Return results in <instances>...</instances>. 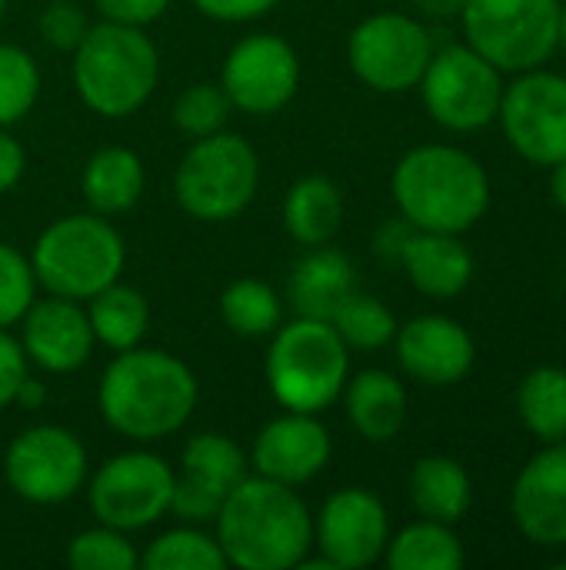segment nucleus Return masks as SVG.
<instances>
[{
	"label": "nucleus",
	"instance_id": "obj_1",
	"mask_svg": "<svg viewBox=\"0 0 566 570\" xmlns=\"http://www.w3.org/2000/svg\"><path fill=\"white\" fill-rule=\"evenodd\" d=\"M193 371L153 347L120 351L97 387V407L110 431L130 441H160L177 434L197 407Z\"/></svg>",
	"mask_w": 566,
	"mask_h": 570
},
{
	"label": "nucleus",
	"instance_id": "obj_11",
	"mask_svg": "<svg viewBox=\"0 0 566 570\" xmlns=\"http://www.w3.org/2000/svg\"><path fill=\"white\" fill-rule=\"evenodd\" d=\"M177 474L150 451H123L97 468L90 478V511L100 524L117 531H143L170 511Z\"/></svg>",
	"mask_w": 566,
	"mask_h": 570
},
{
	"label": "nucleus",
	"instance_id": "obj_14",
	"mask_svg": "<svg viewBox=\"0 0 566 570\" xmlns=\"http://www.w3.org/2000/svg\"><path fill=\"white\" fill-rule=\"evenodd\" d=\"M220 87L234 110L250 117H270L284 110L300 87L297 50L277 33H250L224 60Z\"/></svg>",
	"mask_w": 566,
	"mask_h": 570
},
{
	"label": "nucleus",
	"instance_id": "obj_47",
	"mask_svg": "<svg viewBox=\"0 0 566 570\" xmlns=\"http://www.w3.org/2000/svg\"><path fill=\"white\" fill-rule=\"evenodd\" d=\"M557 40H560V47L566 50V3H560V27H557Z\"/></svg>",
	"mask_w": 566,
	"mask_h": 570
},
{
	"label": "nucleus",
	"instance_id": "obj_36",
	"mask_svg": "<svg viewBox=\"0 0 566 570\" xmlns=\"http://www.w3.org/2000/svg\"><path fill=\"white\" fill-rule=\"evenodd\" d=\"M37 277L30 267V257H23L17 247L0 244V327L20 324L27 307L37 301Z\"/></svg>",
	"mask_w": 566,
	"mask_h": 570
},
{
	"label": "nucleus",
	"instance_id": "obj_44",
	"mask_svg": "<svg viewBox=\"0 0 566 570\" xmlns=\"http://www.w3.org/2000/svg\"><path fill=\"white\" fill-rule=\"evenodd\" d=\"M43 401H47V387L27 374V377L20 381L17 394H13V404H20V407H27V411H37V407H43Z\"/></svg>",
	"mask_w": 566,
	"mask_h": 570
},
{
	"label": "nucleus",
	"instance_id": "obj_25",
	"mask_svg": "<svg viewBox=\"0 0 566 570\" xmlns=\"http://www.w3.org/2000/svg\"><path fill=\"white\" fill-rule=\"evenodd\" d=\"M80 187L93 214H123L143 194V160L130 147H103L87 160Z\"/></svg>",
	"mask_w": 566,
	"mask_h": 570
},
{
	"label": "nucleus",
	"instance_id": "obj_33",
	"mask_svg": "<svg viewBox=\"0 0 566 570\" xmlns=\"http://www.w3.org/2000/svg\"><path fill=\"white\" fill-rule=\"evenodd\" d=\"M40 97V70L23 47L0 43V127L23 120Z\"/></svg>",
	"mask_w": 566,
	"mask_h": 570
},
{
	"label": "nucleus",
	"instance_id": "obj_27",
	"mask_svg": "<svg viewBox=\"0 0 566 570\" xmlns=\"http://www.w3.org/2000/svg\"><path fill=\"white\" fill-rule=\"evenodd\" d=\"M384 558L394 570H460L464 544L454 534V524L420 518L387 541Z\"/></svg>",
	"mask_w": 566,
	"mask_h": 570
},
{
	"label": "nucleus",
	"instance_id": "obj_17",
	"mask_svg": "<svg viewBox=\"0 0 566 570\" xmlns=\"http://www.w3.org/2000/svg\"><path fill=\"white\" fill-rule=\"evenodd\" d=\"M514 528L544 548H566V441L544 444L510 488Z\"/></svg>",
	"mask_w": 566,
	"mask_h": 570
},
{
	"label": "nucleus",
	"instance_id": "obj_18",
	"mask_svg": "<svg viewBox=\"0 0 566 570\" xmlns=\"http://www.w3.org/2000/svg\"><path fill=\"white\" fill-rule=\"evenodd\" d=\"M330 451V434L317 421V414L287 411L284 417H274L260 428V434L254 438L250 464L267 481L300 488L327 468Z\"/></svg>",
	"mask_w": 566,
	"mask_h": 570
},
{
	"label": "nucleus",
	"instance_id": "obj_4",
	"mask_svg": "<svg viewBox=\"0 0 566 570\" xmlns=\"http://www.w3.org/2000/svg\"><path fill=\"white\" fill-rule=\"evenodd\" d=\"M160 80V53L143 27L103 20L73 50V87L100 117H130Z\"/></svg>",
	"mask_w": 566,
	"mask_h": 570
},
{
	"label": "nucleus",
	"instance_id": "obj_22",
	"mask_svg": "<svg viewBox=\"0 0 566 570\" xmlns=\"http://www.w3.org/2000/svg\"><path fill=\"white\" fill-rule=\"evenodd\" d=\"M344 407H347V421L354 424V431L370 444L394 441L407 424V391L400 377L380 367L347 377Z\"/></svg>",
	"mask_w": 566,
	"mask_h": 570
},
{
	"label": "nucleus",
	"instance_id": "obj_6",
	"mask_svg": "<svg viewBox=\"0 0 566 570\" xmlns=\"http://www.w3.org/2000/svg\"><path fill=\"white\" fill-rule=\"evenodd\" d=\"M127 264L123 237L103 220V214H70L40 230L30 267L40 287L67 301H90L113 281Z\"/></svg>",
	"mask_w": 566,
	"mask_h": 570
},
{
	"label": "nucleus",
	"instance_id": "obj_24",
	"mask_svg": "<svg viewBox=\"0 0 566 570\" xmlns=\"http://www.w3.org/2000/svg\"><path fill=\"white\" fill-rule=\"evenodd\" d=\"M340 224H344V194L330 177L310 174V177H300L287 190L284 227L297 244L304 247L330 244Z\"/></svg>",
	"mask_w": 566,
	"mask_h": 570
},
{
	"label": "nucleus",
	"instance_id": "obj_40",
	"mask_svg": "<svg viewBox=\"0 0 566 570\" xmlns=\"http://www.w3.org/2000/svg\"><path fill=\"white\" fill-rule=\"evenodd\" d=\"M23 377H27V354H23L20 341H13L0 327V411L13 404V394Z\"/></svg>",
	"mask_w": 566,
	"mask_h": 570
},
{
	"label": "nucleus",
	"instance_id": "obj_39",
	"mask_svg": "<svg viewBox=\"0 0 566 570\" xmlns=\"http://www.w3.org/2000/svg\"><path fill=\"white\" fill-rule=\"evenodd\" d=\"M103 20L127 23V27H147L160 20L170 7V0H93Z\"/></svg>",
	"mask_w": 566,
	"mask_h": 570
},
{
	"label": "nucleus",
	"instance_id": "obj_20",
	"mask_svg": "<svg viewBox=\"0 0 566 570\" xmlns=\"http://www.w3.org/2000/svg\"><path fill=\"white\" fill-rule=\"evenodd\" d=\"M400 267L407 281L434 301L460 297L474 281V257L460 234L414 230L400 254Z\"/></svg>",
	"mask_w": 566,
	"mask_h": 570
},
{
	"label": "nucleus",
	"instance_id": "obj_30",
	"mask_svg": "<svg viewBox=\"0 0 566 570\" xmlns=\"http://www.w3.org/2000/svg\"><path fill=\"white\" fill-rule=\"evenodd\" d=\"M280 297L257 277H240L220 294V317L237 337H267L280 327Z\"/></svg>",
	"mask_w": 566,
	"mask_h": 570
},
{
	"label": "nucleus",
	"instance_id": "obj_15",
	"mask_svg": "<svg viewBox=\"0 0 566 570\" xmlns=\"http://www.w3.org/2000/svg\"><path fill=\"white\" fill-rule=\"evenodd\" d=\"M314 541L320 558H327L334 570L377 564L390 541V518L384 501L367 488L334 491L314 521Z\"/></svg>",
	"mask_w": 566,
	"mask_h": 570
},
{
	"label": "nucleus",
	"instance_id": "obj_2",
	"mask_svg": "<svg viewBox=\"0 0 566 570\" xmlns=\"http://www.w3.org/2000/svg\"><path fill=\"white\" fill-rule=\"evenodd\" d=\"M217 544L230 568L290 570L314 544V518L294 488L247 474L220 504Z\"/></svg>",
	"mask_w": 566,
	"mask_h": 570
},
{
	"label": "nucleus",
	"instance_id": "obj_13",
	"mask_svg": "<svg viewBox=\"0 0 566 570\" xmlns=\"http://www.w3.org/2000/svg\"><path fill=\"white\" fill-rule=\"evenodd\" d=\"M500 130L514 154L537 167H554L566 157V77L534 67L504 87Z\"/></svg>",
	"mask_w": 566,
	"mask_h": 570
},
{
	"label": "nucleus",
	"instance_id": "obj_5",
	"mask_svg": "<svg viewBox=\"0 0 566 570\" xmlns=\"http://www.w3.org/2000/svg\"><path fill=\"white\" fill-rule=\"evenodd\" d=\"M350 377V347L330 321L297 317L274 331L267 351V384L284 411H327Z\"/></svg>",
	"mask_w": 566,
	"mask_h": 570
},
{
	"label": "nucleus",
	"instance_id": "obj_43",
	"mask_svg": "<svg viewBox=\"0 0 566 570\" xmlns=\"http://www.w3.org/2000/svg\"><path fill=\"white\" fill-rule=\"evenodd\" d=\"M23 147L17 144L13 134H7V127H0V194L13 190L23 177Z\"/></svg>",
	"mask_w": 566,
	"mask_h": 570
},
{
	"label": "nucleus",
	"instance_id": "obj_26",
	"mask_svg": "<svg viewBox=\"0 0 566 570\" xmlns=\"http://www.w3.org/2000/svg\"><path fill=\"white\" fill-rule=\"evenodd\" d=\"M87 321L93 331V341L110 351H130L143 341L150 327V304L140 291L113 281L100 294L87 301Z\"/></svg>",
	"mask_w": 566,
	"mask_h": 570
},
{
	"label": "nucleus",
	"instance_id": "obj_16",
	"mask_svg": "<svg viewBox=\"0 0 566 570\" xmlns=\"http://www.w3.org/2000/svg\"><path fill=\"white\" fill-rule=\"evenodd\" d=\"M397 364L407 377L427 387L460 384L477 361V344L470 331L447 314H420L397 327L394 337Z\"/></svg>",
	"mask_w": 566,
	"mask_h": 570
},
{
	"label": "nucleus",
	"instance_id": "obj_28",
	"mask_svg": "<svg viewBox=\"0 0 566 570\" xmlns=\"http://www.w3.org/2000/svg\"><path fill=\"white\" fill-rule=\"evenodd\" d=\"M517 414L540 444L566 441L564 367H534L517 387Z\"/></svg>",
	"mask_w": 566,
	"mask_h": 570
},
{
	"label": "nucleus",
	"instance_id": "obj_46",
	"mask_svg": "<svg viewBox=\"0 0 566 570\" xmlns=\"http://www.w3.org/2000/svg\"><path fill=\"white\" fill-rule=\"evenodd\" d=\"M550 197H554V204L566 214V157L550 167Z\"/></svg>",
	"mask_w": 566,
	"mask_h": 570
},
{
	"label": "nucleus",
	"instance_id": "obj_12",
	"mask_svg": "<svg viewBox=\"0 0 566 570\" xmlns=\"http://www.w3.org/2000/svg\"><path fill=\"white\" fill-rule=\"evenodd\" d=\"M3 474L20 501L50 508L77 498L87 481V448L80 438L57 424H37L20 431L7 454Z\"/></svg>",
	"mask_w": 566,
	"mask_h": 570
},
{
	"label": "nucleus",
	"instance_id": "obj_21",
	"mask_svg": "<svg viewBox=\"0 0 566 570\" xmlns=\"http://www.w3.org/2000/svg\"><path fill=\"white\" fill-rule=\"evenodd\" d=\"M354 291H357V271L350 257L327 244L304 254L287 277V304L297 311V317L330 321Z\"/></svg>",
	"mask_w": 566,
	"mask_h": 570
},
{
	"label": "nucleus",
	"instance_id": "obj_3",
	"mask_svg": "<svg viewBox=\"0 0 566 570\" xmlns=\"http://www.w3.org/2000/svg\"><path fill=\"white\" fill-rule=\"evenodd\" d=\"M390 194L400 217L417 230L467 234L490 210V177L484 164L450 144L407 150L394 167Z\"/></svg>",
	"mask_w": 566,
	"mask_h": 570
},
{
	"label": "nucleus",
	"instance_id": "obj_9",
	"mask_svg": "<svg viewBox=\"0 0 566 570\" xmlns=\"http://www.w3.org/2000/svg\"><path fill=\"white\" fill-rule=\"evenodd\" d=\"M420 97L427 114L454 134H477L497 120L504 97V73L467 43H447L434 50L424 77Z\"/></svg>",
	"mask_w": 566,
	"mask_h": 570
},
{
	"label": "nucleus",
	"instance_id": "obj_32",
	"mask_svg": "<svg viewBox=\"0 0 566 570\" xmlns=\"http://www.w3.org/2000/svg\"><path fill=\"white\" fill-rule=\"evenodd\" d=\"M140 564L147 570H224L227 558H224L217 538L187 524V528H173V531L160 534L147 548Z\"/></svg>",
	"mask_w": 566,
	"mask_h": 570
},
{
	"label": "nucleus",
	"instance_id": "obj_29",
	"mask_svg": "<svg viewBox=\"0 0 566 570\" xmlns=\"http://www.w3.org/2000/svg\"><path fill=\"white\" fill-rule=\"evenodd\" d=\"M180 464H183V478H190V481L203 484L207 491L227 498L247 478L250 458L227 434H197L187 441Z\"/></svg>",
	"mask_w": 566,
	"mask_h": 570
},
{
	"label": "nucleus",
	"instance_id": "obj_34",
	"mask_svg": "<svg viewBox=\"0 0 566 570\" xmlns=\"http://www.w3.org/2000/svg\"><path fill=\"white\" fill-rule=\"evenodd\" d=\"M230 114H234V104H230V97L224 94L220 83H190L173 100V124L190 140L227 130Z\"/></svg>",
	"mask_w": 566,
	"mask_h": 570
},
{
	"label": "nucleus",
	"instance_id": "obj_10",
	"mask_svg": "<svg viewBox=\"0 0 566 570\" xmlns=\"http://www.w3.org/2000/svg\"><path fill=\"white\" fill-rule=\"evenodd\" d=\"M434 57L430 30L397 10L370 13L364 17L350 40H347V60L360 83H367L377 94H404L414 90Z\"/></svg>",
	"mask_w": 566,
	"mask_h": 570
},
{
	"label": "nucleus",
	"instance_id": "obj_19",
	"mask_svg": "<svg viewBox=\"0 0 566 570\" xmlns=\"http://www.w3.org/2000/svg\"><path fill=\"white\" fill-rule=\"evenodd\" d=\"M93 344L97 341L80 301L50 294L33 301L20 317V347L27 361L47 374H73L87 364Z\"/></svg>",
	"mask_w": 566,
	"mask_h": 570
},
{
	"label": "nucleus",
	"instance_id": "obj_7",
	"mask_svg": "<svg viewBox=\"0 0 566 570\" xmlns=\"http://www.w3.org/2000/svg\"><path fill=\"white\" fill-rule=\"evenodd\" d=\"M260 184V160L247 137L217 130L187 147L173 174L177 204L207 224H224L244 214Z\"/></svg>",
	"mask_w": 566,
	"mask_h": 570
},
{
	"label": "nucleus",
	"instance_id": "obj_41",
	"mask_svg": "<svg viewBox=\"0 0 566 570\" xmlns=\"http://www.w3.org/2000/svg\"><path fill=\"white\" fill-rule=\"evenodd\" d=\"M280 0H193V7L210 17V20H224V23H244V20H257L267 10H274Z\"/></svg>",
	"mask_w": 566,
	"mask_h": 570
},
{
	"label": "nucleus",
	"instance_id": "obj_38",
	"mask_svg": "<svg viewBox=\"0 0 566 570\" xmlns=\"http://www.w3.org/2000/svg\"><path fill=\"white\" fill-rule=\"evenodd\" d=\"M220 504H224L220 494L207 491L203 484H197V481H190V478H177L173 494H170V511H173L183 524H193V528L214 524L217 514H220Z\"/></svg>",
	"mask_w": 566,
	"mask_h": 570
},
{
	"label": "nucleus",
	"instance_id": "obj_31",
	"mask_svg": "<svg viewBox=\"0 0 566 570\" xmlns=\"http://www.w3.org/2000/svg\"><path fill=\"white\" fill-rule=\"evenodd\" d=\"M330 324H334V331L340 334V341L350 351H380V347L394 344L397 327H400L394 311L380 297H370V294H360V291H354L337 307Z\"/></svg>",
	"mask_w": 566,
	"mask_h": 570
},
{
	"label": "nucleus",
	"instance_id": "obj_23",
	"mask_svg": "<svg viewBox=\"0 0 566 570\" xmlns=\"http://www.w3.org/2000/svg\"><path fill=\"white\" fill-rule=\"evenodd\" d=\"M410 504L420 518L440 524H460L474 501L467 468L447 454H427L410 471Z\"/></svg>",
	"mask_w": 566,
	"mask_h": 570
},
{
	"label": "nucleus",
	"instance_id": "obj_45",
	"mask_svg": "<svg viewBox=\"0 0 566 570\" xmlns=\"http://www.w3.org/2000/svg\"><path fill=\"white\" fill-rule=\"evenodd\" d=\"M424 17H434V20H450V17H460V7L464 0H410Z\"/></svg>",
	"mask_w": 566,
	"mask_h": 570
},
{
	"label": "nucleus",
	"instance_id": "obj_42",
	"mask_svg": "<svg viewBox=\"0 0 566 570\" xmlns=\"http://www.w3.org/2000/svg\"><path fill=\"white\" fill-rule=\"evenodd\" d=\"M414 230H417V227H414L410 220H404V217L387 220V224L374 234V254H377L380 261H387V264H400V254H404V247H407V240H410Z\"/></svg>",
	"mask_w": 566,
	"mask_h": 570
},
{
	"label": "nucleus",
	"instance_id": "obj_35",
	"mask_svg": "<svg viewBox=\"0 0 566 570\" xmlns=\"http://www.w3.org/2000/svg\"><path fill=\"white\" fill-rule=\"evenodd\" d=\"M67 564L73 570H133L137 551L117 528H90L80 531L67 548Z\"/></svg>",
	"mask_w": 566,
	"mask_h": 570
},
{
	"label": "nucleus",
	"instance_id": "obj_48",
	"mask_svg": "<svg viewBox=\"0 0 566 570\" xmlns=\"http://www.w3.org/2000/svg\"><path fill=\"white\" fill-rule=\"evenodd\" d=\"M3 10H7V0H0V17H3Z\"/></svg>",
	"mask_w": 566,
	"mask_h": 570
},
{
	"label": "nucleus",
	"instance_id": "obj_37",
	"mask_svg": "<svg viewBox=\"0 0 566 570\" xmlns=\"http://www.w3.org/2000/svg\"><path fill=\"white\" fill-rule=\"evenodd\" d=\"M87 30L90 23H87V13L77 7V0H53L40 13V37L53 50H77Z\"/></svg>",
	"mask_w": 566,
	"mask_h": 570
},
{
	"label": "nucleus",
	"instance_id": "obj_8",
	"mask_svg": "<svg viewBox=\"0 0 566 570\" xmlns=\"http://www.w3.org/2000/svg\"><path fill=\"white\" fill-rule=\"evenodd\" d=\"M464 43L487 57L500 73L544 67L560 47V0H464Z\"/></svg>",
	"mask_w": 566,
	"mask_h": 570
}]
</instances>
